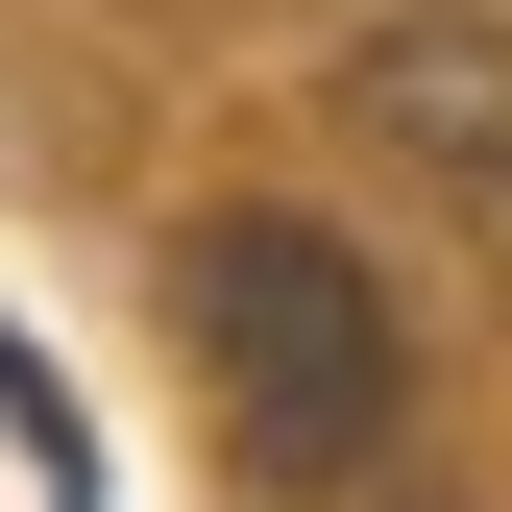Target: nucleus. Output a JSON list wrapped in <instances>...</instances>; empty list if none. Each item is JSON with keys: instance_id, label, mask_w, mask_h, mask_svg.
<instances>
[{"instance_id": "nucleus-1", "label": "nucleus", "mask_w": 512, "mask_h": 512, "mask_svg": "<svg viewBox=\"0 0 512 512\" xmlns=\"http://www.w3.org/2000/svg\"><path fill=\"white\" fill-rule=\"evenodd\" d=\"M171 317H196V366H220V464L244 488H342L366 464V415H391V293H366L317 220L171 244Z\"/></svg>"}, {"instance_id": "nucleus-2", "label": "nucleus", "mask_w": 512, "mask_h": 512, "mask_svg": "<svg viewBox=\"0 0 512 512\" xmlns=\"http://www.w3.org/2000/svg\"><path fill=\"white\" fill-rule=\"evenodd\" d=\"M342 98H366V122H415L439 171H488V196H512V49L464 25V0H415V25H366V49H342Z\"/></svg>"}]
</instances>
